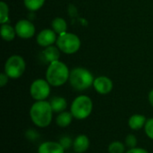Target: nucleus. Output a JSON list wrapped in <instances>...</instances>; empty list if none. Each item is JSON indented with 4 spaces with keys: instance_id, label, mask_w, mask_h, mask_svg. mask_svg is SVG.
Here are the masks:
<instances>
[{
    "instance_id": "2",
    "label": "nucleus",
    "mask_w": 153,
    "mask_h": 153,
    "mask_svg": "<svg viewBox=\"0 0 153 153\" xmlns=\"http://www.w3.org/2000/svg\"><path fill=\"white\" fill-rule=\"evenodd\" d=\"M69 77L70 71L65 63L57 60L49 64L46 73V80L51 86H62L69 81Z\"/></svg>"
},
{
    "instance_id": "12",
    "label": "nucleus",
    "mask_w": 153,
    "mask_h": 153,
    "mask_svg": "<svg viewBox=\"0 0 153 153\" xmlns=\"http://www.w3.org/2000/svg\"><path fill=\"white\" fill-rule=\"evenodd\" d=\"M90 147L89 137L85 134H80L76 136L73 143V149L75 153H84Z\"/></svg>"
},
{
    "instance_id": "26",
    "label": "nucleus",
    "mask_w": 153,
    "mask_h": 153,
    "mask_svg": "<svg viewBox=\"0 0 153 153\" xmlns=\"http://www.w3.org/2000/svg\"><path fill=\"white\" fill-rule=\"evenodd\" d=\"M126 153H149L145 149H143V148H138V147H135V148H132V149H129Z\"/></svg>"
},
{
    "instance_id": "21",
    "label": "nucleus",
    "mask_w": 153,
    "mask_h": 153,
    "mask_svg": "<svg viewBox=\"0 0 153 153\" xmlns=\"http://www.w3.org/2000/svg\"><path fill=\"white\" fill-rule=\"evenodd\" d=\"M9 21V8L6 3L2 1L0 3V22L1 24L7 23Z\"/></svg>"
},
{
    "instance_id": "16",
    "label": "nucleus",
    "mask_w": 153,
    "mask_h": 153,
    "mask_svg": "<svg viewBox=\"0 0 153 153\" xmlns=\"http://www.w3.org/2000/svg\"><path fill=\"white\" fill-rule=\"evenodd\" d=\"M73 115L71 112H67V111H63L61 113H59L56 118V123L59 127L65 128L70 126V124L73 121Z\"/></svg>"
},
{
    "instance_id": "22",
    "label": "nucleus",
    "mask_w": 153,
    "mask_h": 153,
    "mask_svg": "<svg viewBox=\"0 0 153 153\" xmlns=\"http://www.w3.org/2000/svg\"><path fill=\"white\" fill-rule=\"evenodd\" d=\"M144 131H145L146 135L151 140H153V117L146 121V124L144 126Z\"/></svg>"
},
{
    "instance_id": "27",
    "label": "nucleus",
    "mask_w": 153,
    "mask_h": 153,
    "mask_svg": "<svg viewBox=\"0 0 153 153\" xmlns=\"http://www.w3.org/2000/svg\"><path fill=\"white\" fill-rule=\"evenodd\" d=\"M148 99H149V102L150 104L153 107V89L149 92V96H148Z\"/></svg>"
},
{
    "instance_id": "9",
    "label": "nucleus",
    "mask_w": 153,
    "mask_h": 153,
    "mask_svg": "<svg viewBox=\"0 0 153 153\" xmlns=\"http://www.w3.org/2000/svg\"><path fill=\"white\" fill-rule=\"evenodd\" d=\"M57 40L56 33L51 29H45L37 35V43L41 47H49Z\"/></svg>"
},
{
    "instance_id": "4",
    "label": "nucleus",
    "mask_w": 153,
    "mask_h": 153,
    "mask_svg": "<svg viewBox=\"0 0 153 153\" xmlns=\"http://www.w3.org/2000/svg\"><path fill=\"white\" fill-rule=\"evenodd\" d=\"M70 109L74 118L83 120L91 116L93 109V103L90 97L86 95H80L74 100Z\"/></svg>"
},
{
    "instance_id": "28",
    "label": "nucleus",
    "mask_w": 153,
    "mask_h": 153,
    "mask_svg": "<svg viewBox=\"0 0 153 153\" xmlns=\"http://www.w3.org/2000/svg\"><path fill=\"white\" fill-rule=\"evenodd\" d=\"M74 153H75V152H74Z\"/></svg>"
},
{
    "instance_id": "19",
    "label": "nucleus",
    "mask_w": 153,
    "mask_h": 153,
    "mask_svg": "<svg viewBox=\"0 0 153 153\" xmlns=\"http://www.w3.org/2000/svg\"><path fill=\"white\" fill-rule=\"evenodd\" d=\"M23 2L25 7L28 10L34 12L39 10L43 6L45 0H23Z\"/></svg>"
},
{
    "instance_id": "13",
    "label": "nucleus",
    "mask_w": 153,
    "mask_h": 153,
    "mask_svg": "<svg viewBox=\"0 0 153 153\" xmlns=\"http://www.w3.org/2000/svg\"><path fill=\"white\" fill-rule=\"evenodd\" d=\"M146 121H147V119L143 115L134 114L129 118L128 126L132 130L137 131V130H140V129H142V128H143L145 126Z\"/></svg>"
},
{
    "instance_id": "3",
    "label": "nucleus",
    "mask_w": 153,
    "mask_h": 153,
    "mask_svg": "<svg viewBox=\"0 0 153 153\" xmlns=\"http://www.w3.org/2000/svg\"><path fill=\"white\" fill-rule=\"evenodd\" d=\"M94 80L92 74L85 68L76 67L70 72L69 82L76 91H82L91 88L93 86Z\"/></svg>"
},
{
    "instance_id": "1",
    "label": "nucleus",
    "mask_w": 153,
    "mask_h": 153,
    "mask_svg": "<svg viewBox=\"0 0 153 153\" xmlns=\"http://www.w3.org/2000/svg\"><path fill=\"white\" fill-rule=\"evenodd\" d=\"M53 113L49 101L39 100L33 103L30 107V117L35 126L40 128H45L51 124Z\"/></svg>"
},
{
    "instance_id": "14",
    "label": "nucleus",
    "mask_w": 153,
    "mask_h": 153,
    "mask_svg": "<svg viewBox=\"0 0 153 153\" xmlns=\"http://www.w3.org/2000/svg\"><path fill=\"white\" fill-rule=\"evenodd\" d=\"M51 108L53 109L54 113H61L65 110L67 107V101L65 98L59 97V96H55L53 97L50 101H49Z\"/></svg>"
},
{
    "instance_id": "20",
    "label": "nucleus",
    "mask_w": 153,
    "mask_h": 153,
    "mask_svg": "<svg viewBox=\"0 0 153 153\" xmlns=\"http://www.w3.org/2000/svg\"><path fill=\"white\" fill-rule=\"evenodd\" d=\"M108 151L109 153H125V152H126V146L121 142L115 141V142H112L108 145Z\"/></svg>"
},
{
    "instance_id": "24",
    "label": "nucleus",
    "mask_w": 153,
    "mask_h": 153,
    "mask_svg": "<svg viewBox=\"0 0 153 153\" xmlns=\"http://www.w3.org/2000/svg\"><path fill=\"white\" fill-rule=\"evenodd\" d=\"M58 143L62 145V147H63L65 150H68L71 146H73L74 141H72V139H71L69 136L65 135V136H63V137L60 138V141H59Z\"/></svg>"
},
{
    "instance_id": "25",
    "label": "nucleus",
    "mask_w": 153,
    "mask_h": 153,
    "mask_svg": "<svg viewBox=\"0 0 153 153\" xmlns=\"http://www.w3.org/2000/svg\"><path fill=\"white\" fill-rule=\"evenodd\" d=\"M8 76L7 74L4 72L0 74V86L1 87H4L7 82H8Z\"/></svg>"
},
{
    "instance_id": "11",
    "label": "nucleus",
    "mask_w": 153,
    "mask_h": 153,
    "mask_svg": "<svg viewBox=\"0 0 153 153\" xmlns=\"http://www.w3.org/2000/svg\"><path fill=\"white\" fill-rule=\"evenodd\" d=\"M65 149L57 142H44L39 148L38 153H65Z\"/></svg>"
},
{
    "instance_id": "15",
    "label": "nucleus",
    "mask_w": 153,
    "mask_h": 153,
    "mask_svg": "<svg viewBox=\"0 0 153 153\" xmlns=\"http://www.w3.org/2000/svg\"><path fill=\"white\" fill-rule=\"evenodd\" d=\"M43 56L46 59V61L48 63L57 61L60 56V49L53 45L47 47L43 51Z\"/></svg>"
},
{
    "instance_id": "8",
    "label": "nucleus",
    "mask_w": 153,
    "mask_h": 153,
    "mask_svg": "<svg viewBox=\"0 0 153 153\" xmlns=\"http://www.w3.org/2000/svg\"><path fill=\"white\" fill-rule=\"evenodd\" d=\"M15 31L22 39H30L35 34V26L29 20H20L15 25Z\"/></svg>"
},
{
    "instance_id": "23",
    "label": "nucleus",
    "mask_w": 153,
    "mask_h": 153,
    "mask_svg": "<svg viewBox=\"0 0 153 153\" xmlns=\"http://www.w3.org/2000/svg\"><path fill=\"white\" fill-rule=\"evenodd\" d=\"M126 145L129 148H135L137 145V138L134 134H128L126 138Z\"/></svg>"
},
{
    "instance_id": "5",
    "label": "nucleus",
    "mask_w": 153,
    "mask_h": 153,
    "mask_svg": "<svg viewBox=\"0 0 153 153\" xmlns=\"http://www.w3.org/2000/svg\"><path fill=\"white\" fill-rule=\"evenodd\" d=\"M56 43L60 51L68 55L76 53L81 48V40L79 37L70 32H65L59 35Z\"/></svg>"
},
{
    "instance_id": "6",
    "label": "nucleus",
    "mask_w": 153,
    "mask_h": 153,
    "mask_svg": "<svg viewBox=\"0 0 153 153\" xmlns=\"http://www.w3.org/2000/svg\"><path fill=\"white\" fill-rule=\"evenodd\" d=\"M25 61L18 55L11 56L4 64V73L11 79L20 78L25 71Z\"/></svg>"
},
{
    "instance_id": "17",
    "label": "nucleus",
    "mask_w": 153,
    "mask_h": 153,
    "mask_svg": "<svg viewBox=\"0 0 153 153\" xmlns=\"http://www.w3.org/2000/svg\"><path fill=\"white\" fill-rule=\"evenodd\" d=\"M16 35L15 28L8 23H4L1 25V37L5 41H11L14 39Z\"/></svg>"
},
{
    "instance_id": "18",
    "label": "nucleus",
    "mask_w": 153,
    "mask_h": 153,
    "mask_svg": "<svg viewBox=\"0 0 153 153\" xmlns=\"http://www.w3.org/2000/svg\"><path fill=\"white\" fill-rule=\"evenodd\" d=\"M51 26H52L53 30H54L56 34H58V35H61V34L66 32V30H67L66 22H65V19H63V18H61V17H56V18H55V19L52 21Z\"/></svg>"
},
{
    "instance_id": "10",
    "label": "nucleus",
    "mask_w": 153,
    "mask_h": 153,
    "mask_svg": "<svg viewBox=\"0 0 153 153\" xmlns=\"http://www.w3.org/2000/svg\"><path fill=\"white\" fill-rule=\"evenodd\" d=\"M93 88L98 93L101 95H106L112 91L113 82L107 76H99L94 80Z\"/></svg>"
},
{
    "instance_id": "7",
    "label": "nucleus",
    "mask_w": 153,
    "mask_h": 153,
    "mask_svg": "<svg viewBox=\"0 0 153 153\" xmlns=\"http://www.w3.org/2000/svg\"><path fill=\"white\" fill-rule=\"evenodd\" d=\"M50 84L47 80L43 79H37L32 82L30 93L33 100L36 101L39 100H46L50 94Z\"/></svg>"
}]
</instances>
